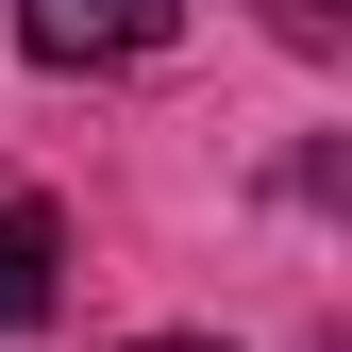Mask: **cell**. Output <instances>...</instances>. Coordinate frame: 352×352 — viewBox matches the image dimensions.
<instances>
[{
  "label": "cell",
  "mask_w": 352,
  "mask_h": 352,
  "mask_svg": "<svg viewBox=\"0 0 352 352\" xmlns=\"http://www.w3.org/2000/svg\"><path fill=\"white\" fill-rule=\"evenodd\" d=\"M168 34H185V0H17L34 67H151Z\"/></svg>",
  "instance_id": "obj_1"
},
{
  "label": "cell",
  "mask_w": 352,
  "mask_h": 352,
  "mask_svg": "<svg viewBox=\"0 0 352 352\" xmlns=\"http://www.w3.org/2000/svg\"><path fill=\"white\" fill-rule=\"evenodd\" d=\"M67 302V218L51 201H0V336H34Z\"/></svg>",
  "instance_id": "obj_2"
},
{
  "label": "cell",
  "mask_w": 352,
  "mask_h": 352,
  "mask_svg": "<svg viewBox=\"0 0 352 352\" xmlns=\"http://www.w3.org/2000/svg\"><path fill=\"white\" fill-rule=\"evenodd\" d=\"M269 17H285V51H336V34H352L336 0H269Z\"/></svg>",
  "instance_id": "obj_3"
},
{
  "label": "cell",
  "mask_w": 352,
  "mask_h": 352,
  "mask_svg": "<svg viewBox=\"0 0 352 352\" xmlns=\"http://www.w3.org/2000/svg\"><path fill=\"white\" fill-rule=\"evenodd\" d=\"M118 352H218V336H118Z\"/></svg>",
  "instance_id": "obj_4"
}]
</instances>
